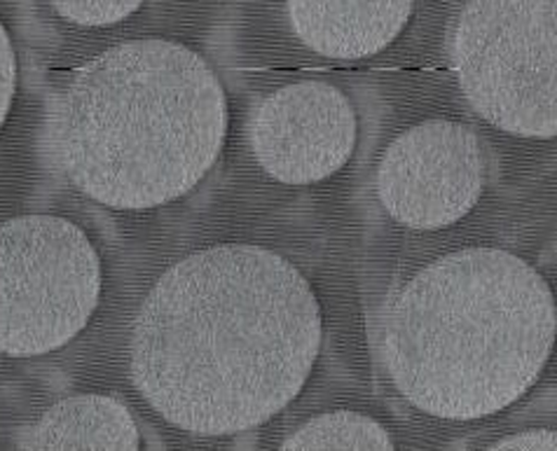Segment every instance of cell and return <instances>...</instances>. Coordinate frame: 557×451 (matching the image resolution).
Here are the masks:
<instances>
[{"instance_id":"obj_1","label":"cell","mask_w":557,"mask_h":451,"mask_svg":"<svg viewBox=\"0 0 557 451\" xmlns=\"http://www.w3.org/2000/svg\"><path fill=\"white\" fill-rule=\"evenodd\" d=\"M321 341V306L296 264L262 246L223 243L154 281L132 325L129 375L166 424L219 438L296 400Z\"/></svg>"},{"instance_id":"obj_2","label":"cell","mask_w":557,"mask_h":451,"mask_svg":"<svg viewBox=\"0 0 557 451\" xmlns=\"http://www.w3.org/2000/svg\"><path fill=\"white\" fill-rule=\"evenodd\" d=\"M227 134L219 75L174 40L120 42L75 73L50 120V148L77 190L146 211L193 192Z\"/></svg>"},{"instance_id":"obj_3","label":"cell","mask_w":557,"mask_h":451,"mask_svg":"<svg viewBox=\"0 0 557 451\" xmlns=\"http://www.w3.org/2000/svg\"><path fill=\"white\" fill-rule=\"evenodd\" d=\"M553 290L502 248H463L398 290L382 325V358L398 393L438 418L492 416L530 388L555 344Z\"/></svg>"},{"instance_id":"obj_4","label":"cell","mask_w":557,"mask_h":451,"mask_svg":"<svg viewBox=\"0 0 557 451\" xmlns=\"http://www.w3.org/2000/svg\"><path fill=\"white\" fill-rule=\"evenodd\" d=\"M557 0H467L450 36L473 111L522 138L557 134Z\"/></svg>"},{"instance_id":"obj_5","label":"cell","mask_w":557,"mask_h":451,"mask_svg":"<svg viewBox=\"0 0 557 451\" xmlns=\"http://www.w3.org/2000/svg\"><path fill=\"white\" fill-rule=\"evenodd\" d=\"M101 300V260L59 215L0 225V353L45 355L85 330Z\"/></svg>"},{"instance_id":"obj_6","label":"cell","mask_w":557,"mask_h":451,"mask_svg":"<svg viewBox=\"0 0 557 451\" xmlns=\"http://www.w3.org/2000/svg\"><path fill=\"white\" fill-rule=\"evenodd\" d=\"M487 183L481 136L461 122L426 120L400 134L377 166L384 211L412 229H443L469 215Z\"/></svg>"},{"instance_id":"obj_7","label":"cell","mask_w":557,"mask_h":451,"mask_svg":"<svg viewBox=\"0 0 557 451\" xmlns=\"http://www.w3.org/2000/svg\"><path fill=\"white\" fill-rule=\"evenodd\" d=\"M258 164L286 185H312L343 168L356 148V111L343 89L302 80L276 89L251 122Z\"/></svg>"},{"instance_id":"obj_8","label":"cell","mask_w":557,"mask_h":451,"mask_svg":"<svg viewBox=\"0 0 557 451\" xmlns=\"http://www.w3.org/2000/svg\"><path fill=\"white\" fill-rule=\"evenodd\" d=\"M414 0H288V20L309 50L329 59H366L404 34Z\"/></svg>"},{"instance_id":"obj_9","label":"cell","mask_w":557,"mask_h":451,"mask_svg":"<svg viewBox=\"0 0 557 451\" xmlns=\"http://www.w3.org/2000/svg\"><path fill=\"white\" fill-rule=\"evenodd\" d=\"M20 449H138L141 433L125 402L85 393L59 400L36 424L20 430Z\"/></svg>"},{"instance_id":"obj_10","label":"cell","mask_w":557,"mask_h":451,"mask_svg":"<svg viewBox=\"0 0 557 451\" xmlns=\"http://www.w3.org/2000/svg\"><path fill=\"white\" fill-rule=\"evenodd\" d=\"M282 449L305 451V449H370L392 451L396 442L380 422L361 412L337 410L319 414L305 422L290 438L284 440Z\"/></svg>"},{"instance_id":"obj_11","label":"cell","mask_w":557,"mask_h":451,"mask_svg":"<svg viewBox=\"0 0 557 451\" xmlns=\"http://www.w3.org/2000/svg\"><path fill=\"white\" fill-rule=\"evenodd\" d=\"M61 17L81 26H108L127 20L144 0H50Z\"/></svg>"},{"instance_id":"obj_12","label":"cell","mask_w":557,"mask_h":451,"mask_svg":"<svg viewBox=\"0 0 557 451\" xmlns=\"http://www.w3.org/2000/svg\"><path fill=\"white\" fill-rule=\"evenodd\" d=\"M17 89V57L5 26L0 24V127H3Z\"/></svg>"},{"instance_id":"obj_13","label":"cell","mask_w":557,"mask_h":451,"mask_svg":"<svg viewBox=\"0 0 557 451\" xmlns=\"http://www.w3.org/2000/svg\"><path fill=\"white\" fill-rule=\"evenodd\" d=\"M492 451H555L557 435L555 430L536 428V430H520L516 435H506L499 442L490 444Z\"/></svg>"}]
</instances>
